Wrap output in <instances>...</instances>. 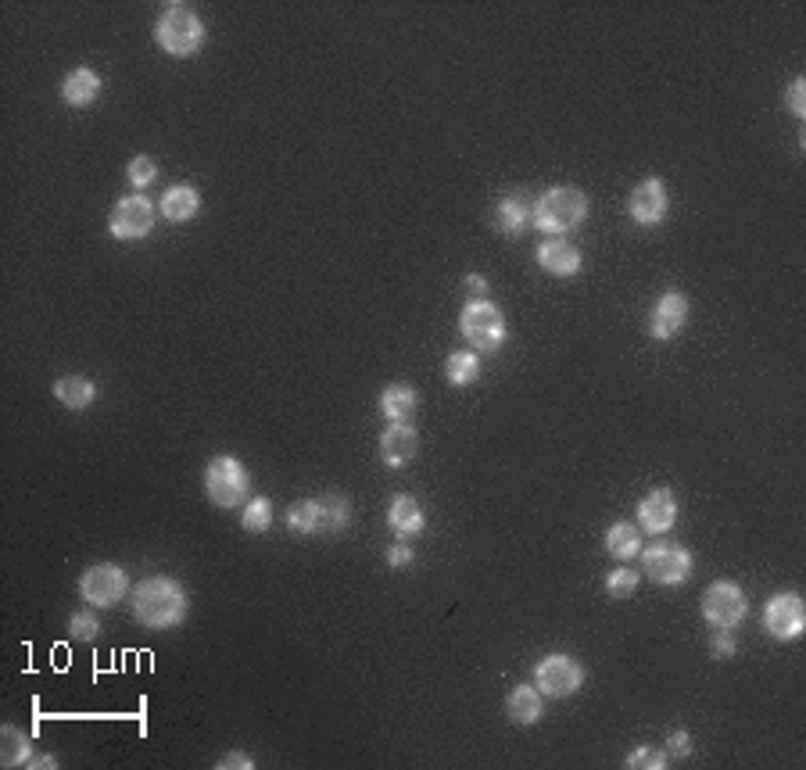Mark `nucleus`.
<instances>
[{
	"mask_svg": "<svg viewBox=\"0 0 806 770\" xmlns=\"http://www.w3.org/2000/svg\"><path fill=\"white\" fill-rule=\"evenodd\" d=\"M129 606L137 624L147 631H169L187 620V591L172 577H147L129 591Z\"/></svg>",
	"mask_w": 806,
	"mask_h": 770,
	"instance_id": "1",
	"label": "nucleus"
},
{
	"mask_svg": "<svg viewBox=\"0 0 806 770\" xmlns=\"http://www.w3.org/2000/svg\"><path fill=\"white\" fill-rule=\"evenodd\" d=\"M155 40L172 58H190L205 47V22L187 4H165L155 22Z\"/></svg>",
	"mask_w": 806,
	"mask_h": 770,
	"instance_id": "2",
	"label": "nucleus"
},
{
	"mask_svg": "<svg viewBox=\"0 0 806 770\" xmlns=\"http://www.w3.org/2000/svg\"><path fill=\"white\" fill-rule=\"evenodd\" d=\"M584 219H588V197L577 187H552L534 201L531 226H538L549 237H559V233H570L574 226H581Z\"/></svg>",
	"mask_w": 806,
	"mask_h": 770,
	"instance_id": "3",
	"label": "nucleus"
},
{
	"mask_svg": "<svg viewBox=\"0 0 806 770\" xmlns=\"http://www.w3.org/2000/svg\"><path fill=\"white\" fill-rule=\"evenodd\" d=\"M205 495L212 498L219 509L248 505L251 477H248V470H244V462L233 459V455H215L205 466Z\"/></svg>",
	"mask_w": 806,
	"mask_h": 770,
	"instance_id": "4",
	"label": "nucleus"
},
{
	"mask_svg": "<svg viewBox=\"0 0 806 770\" xmlns=\"http://www.w3.org/2000/svg\"><path fill=\"white\" fill-rule=\"evenodd\" d=\"M459 330H463V337L477 351H498L502 344H506V316L484 298L470 301V305L463 308Z\"/></svg>",
	"mask_w": 806,
	"mask_h": 770,
	"instance_id": "5",
	"label": "nucleus"
},
{
	"mask_svg": "<svg viewBox=\"0 0 806 770\" xmlns=\"http://www.w3.org/2000/svg\"><path fill=\"white\" fill-rule=\"evenodd\" d=\"M638 556H642L645 577L663 584V588L685 584L688 574H692V552L685 545H674V541H656V545L642 548Z\"/></svg>",
	"mask_w": 806,
	"mask_h": 770,
	"instance_id": "6",
	"label": "nucleus"
},
{
	"mask_svg": "<svg viewBox=\"0 0 806 770\" xmlns=\"http://www.w3.org/2000/svg\"><path fill=\"white\" fill-rule=\"evenodd\" d=\"M584 685V667L566 652H552V656L538 659L534 667V688L549 699H566Z\"/></svg>",
	"mask_w": 806,
	"mask_h": 770,
	"instance_id": "7",
	"label": "nucleus"
},
{
	"mask_svg": "<svg viewBox=\"0 0 806 770\" xmlns=\"http://www.w3.org/2000/svg\"><path fill=\"white\" fill-rule=\"evenodd\" d=\"M746 613H749V599L735 581H713L710 588L703 591V616L710 627H728V631H735V627L746 620Z\"/></svg>",
	"mask_w": 806,
	"mask_h": 770,
	"instance_id": "8",
	"label": "nucleus"
},
{
	"mask_svg": "<svg viewBox=\"0 0 806 770\" xmlns=\"http://www.w3.org/2000/svg\"><path fill=\"white\" fill-rule=\"evenodd\" d=\"M126 591H129L126 570L112 563H97L90 570H83V577H79V595L97 609L119 606L126 599Z\"/></svg>",
	"mask_w": 806,
	"mask_h": 770,
	"instance_id": "9",
	"label": "nucleus"
},
{
	"mask_svg": "<svg viewBox=\"0 0 806 770\" xmlns=\"http://www.w3.org/2000/svg\"><path fill=\"white\" fill-rule=\"evenodd\" d=\"M158 212L151 205L147 194H129L119 197V205L112 208V219H108V230H112L115 240H140L155 230Z\"/></svg>",
	"mask_w": 806,
	"mask_h": 770,
	"instance_id": "10",
	"label": "nucleus"
},
{
	"mask_svg": "<svg viewBox=\"0 0 806 770\" xmlns=\"http://www.w3.org/2000/svg\"><path fill=\"white\" fill-rule=\"evenodd\" d=\"M764 627L778 642H796L806 627V606L796 591H778L764 606Z\"/></svg>",
	"mask_w": 806,
	"mask_h": 770,
	"instance_id": "11",
	"label": "nucleus"
},
{
	"mask_svg": "<svg viewBox=\"0 0 806 770\" xmlns=\"http://www.w3.org/2000/svg\"><path fill=\"white\" fill-rule=\"evenodd\" d=\"M667 208H670L667 187H663V180H656V176L638 183V187L631 190V201H627V212H631V219H635L638 226L663 223V219H667Z\"/></svg>",
	"mask_w": 806,
	"mask_h": 770,
	"instance_id": "12",
	"label": "nucleus"
},
{
	"mask_svg": "<svg viewBox=\"0 0 806 770\" xmlns=\"http://www.w3.org/2000/svg\"><path fill=\"white\" fill-rule=\"evenodd\" d=\"M674 523H678V502H674V491L670 488L649 491L638 502V527L645 534H667Z\"/></svg>",
	"mask_w": 806,
	"mask_h": 770,
	"instance_id": "13",
	"label": "nucleus"
},
{
	"mask_svg": "<svg viewBox=\"0 0 806 770\" xmlns=\"http://www.w3.org/2000/svg\"><path fill=\"white\" fill-rule=\"evenodd\" d=\"M685 319H688V298L681 291H667L660 301H656V308H652L649 334L656 337V341H670V337L681 334Z\"/></svg>",
	"mask_w": 806,
	"mask_h": 770,
	"instance_id": "14",
	"label": "nucleus"
},
{
	"mask_svg": "<svg viewBox=\"0 0 806 770\" xmlns=\"http://www.w3.org/2000/svg\"><path fill=\"white\" fill-rule=\"evenodd\" d=\"M538 266L545 269L549 276H559V280H566V276H574V273H581V266H584V258H581V251L570 244V240H563V237H545L538 244Z\"/></svg>",
	"mask_w": 806,
	"mask_h": 770,
	"instance_id": "15",
	"label": "nucleus"
},
{
	"mask_svg": "<svg viewBox=\"0 0 806 770\" xmlns=\"http://www.w3.org/2000/svg\"><path fill=\"white\" fill-rule=\"evenodd\" d=\"M416 452H420V434L409 423H391L380 434V459L387 466H405V462L416 459Z\"/></svg>",
	"mask_w": 806,
	"mask_h": 770,
	"instance_id": "16",
	"label": "nucleus"
},
{
	"mask_svg": "<svg viewBox=\"0 0 806 770\" xmlns=\"http://www.w3.org/2000/svg\"><path fill=\"white\" fill-rule=\"evenodd\" d=\"M495 226L502 233H524L534 219V201L524 194V190H516V194H506L502 201L495 205Z\"/></svg>",
	"mask_w": 806,
	"mask_h": 770,
	"instance_id": "17",
	"label": "nucleus"
},
{
	"mask_svg": "<svg viewBox=\"0 0 806 770\" xmlns=\"http://www.w3.org/2000/svg\"><path fill=\"white\" fill-rule=\"evenodd\" d=\"M545 695L538 692L534 685H516L513 692L506 695V713L513 724H520V728H531V724H538L541 720V710H545Z\"/></svg>",
	"mask_w": 806,
	"mask_h": 770,
	"instance_id": "18",
	"label": "nucleus"
},
{
	"mask_svg": "<svg viewBox=\"0 0 806 770\" xmlns=\"http://www.w3.org/2000/svg\"><path fill=\"white\" fill-rule=\"evenodd\" d=\"M101 97V76L94 69H72L61 83V101L72 104V108H86V104H94Z\"/></svg>",
	"mask_w": 806,
	"mask_h": 770,
	"instance_id": "19",
	"label": "nucleus"
},
{
	"mask_svg": "<svg viewBox=\"0 0 806 770\" xmlns=\"http://www.w3.org/2000/svg\"><path fill=\"white\" fill-rule=\"evenodd\" d=\"M420 409V394L412 384H391L380 394V412H384L391 423H409V416H416Z\"/></svg>",
	"mask_w": 806,
	"mask_h": 770,
	"instance_id": "20",
	"label": "nucleus"
},
{
	"mask_svg": "<svg viewBox=\"0 0 806 770\" xmlns=\"http://www.w3.org/2000/svg\"><path fill=\"white\" fill-rule=\"evenodd\" d=\"M387 523L395 527L398 538H416L423 531V509L412 495H395L387 505Z\"/></svg>",
	"mask_w": 806,
	"mask_h": 770,
	"instance_id": "21",
	"label": "nucleus"
},
{
	"mask_svg": "<svg viewBox=\"0 0 806 770\" xmlns=\"http://www.w3.org/2000/svg\"><path fill=\"white\" fill-rule=\"evenodd\" d=\"M162 215L169 219V223H190L194 215H198L201 208V194L190 183H180V187H169L162 194Z\"/></svg>",
	"mask_w": 806,
	"mask_h": 770,
	"instance_id": "22",
	"label": "nucleus"
},
{
	"mask_svg": "<svg viewBox=\"0 0 806 770\" xmlns=\"http://www.w3.org/2000/svg\"><path fill=\"white\" fill-rule=\"evenodd\" d=\"M54 398H58L65 409H86V405H94L97 387H94V380H86V377H61L58 384H54Z\"/></svg>",
	"mask_w": 806,
	"mask_h": 770,
	"instance_id": "23",
	"label": "nucleus"
},
{
	"mask_svg": "<svg viewBox=\"0 0 806 770\" xmlns=\"http://www.w3.org/2000/svg\"><path fill=\"white\" fill-rule=\"evenodd\" d=\"M33 760V742L26 738V731H18L15 724H4L0 735V763L4 767H26Z\"/></svg>",
	"mask_w": 806,
	"mask_h": 770,
	"instance_id": "24",
	"label": "nucleus"
},
{
	"mask_svg": "<svg viewBox=\"0 0 806 770\" xmlns=\"http://www.w3.org/2000/svg\"><path fill=\"white\" fill-rule=\"evenodd\" d=\"M319 502V531L323 534H337L352 523V502L344 495H326L316 498Z\"/></svg>",
	"mask_w": 806,
	"mask_h": 770,
	"instance_id": "25",
	"label": "nucleus"
},
{
	"mask_svg": "<svg viewBox=\"0 0 806 770\" xmlns=\"http://www.w3.org/2000/svg\"><path fill=\"white\" fill-rule=\"evenodd\" d=\"M606 548L609 556L617 559H635L638 552H642V538H638V527L627 520H617L613 527L606 531Z\"/></svg>",
	"mask_w": 806,
	"mask_h": 770,
	"instance_id": "26",
	"label": "nucleus"
},
{
	"mask_svg": "<svg viewBox=\"0 0 806 770\" xmlns=\"http://www.w3.org/2000/svg\"><path fill=\"white\" fill-rule=\"evenodd\" d=\"M445 377L452 380L455 387H470L481 380V359L477 351H452L445 359Z\"/></svg>",
	"mask_w": 806,
	"mask_h": 770,
	"instance_id": "27",
	"label": "nucleus"
},
{
	"mask_svg": "<svg viewBox=\"0 0 806 770\" xmlns=\"http://www.w3.org/2000/svg\"><path fill=\"white\" fill-rule=\"evenodd\" d=\"M287 527L294 534H316L319 531V502L316 498H301V502L291 505L287 513Z\"/></svg>",
	"mask_w": 806,
	"mask_h": 770,
	"instance_id": "28",
	"label": "nucleus"
},
{
	"mask_svg": "<svg viewBox=\"0 0 806 770\" xmlns=\"http://www.w3.org/2000/svg\"><path fill=\"white\" fill-rule=\"evenodd\" d=\"M269 523H273V502H269V498H262V495L248 498V505H244V513H241V527H244V531L266 534Z\"/></svg>",
	"mask_w": 806,
	"mask_h": 770,
	"instance_id": "29",
	"label": "nucleus"
},
{
	"mask_svg": "<svg viewBox=\"0 0 806 770\" xmlns=\"http://www.w3.org/2000/svg\"><path fill=\"white\" fill-rule=\"evenodd\" d=\"M638 584H642V577H638L635 566H617V570L606 577V591L613 595V599H627V595H635Z\"/></svg>",
	"mask_w": 806,
	"mask_h": 770,
	"instance_id": "30",
	"label": "nucleus"
},
{
	"mask_svg": "<svg viewBox=\"0 0 806 770\" xmlns=\"http://www.w3.org/2000/svg\"><path fill=\"white\" fill-rule=\"evenodd\" d=\"M670 763L667 749H656V745H638V749H631V756H627V767L635 770H663Z\"/></svg>",
	"mask_w": 806,
	"mask_h": 770,
	"instance_id": "31",
	"label": "nucleus"
},
{
	"mask_svg": "<svg viewBox=\"0 0 806 770\" xmlns=\"http://www.w3.org/2000/svg\"><path fill=\"white\" fill-rule=\"evenodd\" d=\"M126 176H129V183L133 187H151V183L158 180V162L151 158V154H137L133 162H129V169H126Z\"/></svg>",
	"mask_w": 806,
	"mask_h": 770,
	"instance_id": "32",
	"label": "nucleus"
},
{
	"mask_svg": "<svg viewBox=\"0 0 806 770\" xmlns=\"http://www.w3.org/2000/svg\"><path fill=\"white\" fill-rule=\"evenodd\" d=\"M69 634L76 642H94L97 634H101V624H97L94 613H72L69 616Z\"/></svg>",
	"mask_w": 806,
	"mask_h": 770,
	"instance_id": "33",
	"label": "nucleus"
},
{
	"mask_svg": "<svg viewBox=\"0 0 806 770\" xmlns=\"http://www.w3.org/2000/svg\"><path fill=\"white\" fill-rule=\"evenodd\" d=\"M785 108H789L796 119H806V79H792L789 94H785Z\"/></svg>",
	"mask_w": 806,
	"mask_h": 770,
	"instance_id": "34",
	"label": "nucleus"
},
{
	"mask_svg": "<svg viewBox=\"0 0 806 770\" xmlns=\"http://www.w3.org/2000/svg\"><path fill=\"white\" fill-rule=\"evenodd\" d=\"M713 659H731L735 656V638L728 627H713Z\"/></svg>",
	"mask_w": 806,
	"mask_h": 770,
	"instance_id": "35",
	"label": "nucleus"
},
{
	"mask_svg": "<svg viewBox=\"0 0 806 770\" xmlns=\"http://www.w3.org/2000/svg\"><path fill=\"white\" fill-rule=\"evenodd\" d=\"M688 753H692V738H688V731H670L667 756H688Z\"/></svg>",
	"mask_w": 806,
	"mask_h": 770,
	"instance_id": "36",
	"label": "nucleus"
},
{
	"mask_svg": "<svg viewBox=\"0 0 806 770\" xmlns=\"http://www.w3.org/2000/svg\"><path fill=\"white\" fill-rule=\"evenodd\" d=\"M412 563V548L409 545H391L387 548V566H395V570H402V566Z\"/></svg>",
	"mask_w": 806,
	"mask_h": 770,
	"instance_id": "37",
	"label": "nucleus"
},
{
	"mask_svg": "<svg viewBox=\"0 0 806 770\" xmlns=\"http://www.w3.org/2000/svg\"><path fill=\"white\" fill-rule=\"evenodd\" d=\"M215 767H219V770H230V767L251 770V767H255V760H251V756H248V753H226V756H223V760L215 763Z\"/></svg>",
	"mask_w": 806,
	"mask_h": 770,
	"instance_id": "38",
	"label": "nucleus"
},
{
	"mask_svg": "<svg viewBox=\"0 0 806 770\" xmlns=\"http://www.w3.org/2000/svg\"><path fill=\"white\" fill-rule=\"evenodd\" d=\"M466 287H470L473 294H484L488 291V280H484V276H466Z\"/></svg>",
	"mask_w": 806,
	"mask_h": 770,
	"instance_id": "39",
	"label": "nucleus"
},
{
	"mask_svg": "<svg viewBox=\"0 0 806 770\" xmlns=\"http://www.w3.org/2000/svg\"><path fill=\"white\" fill-rule=\"evenodd\" d=\"M26 767H58V760H51V756H36V760H29Z\"/></svg>",
	"mask_w": 806,
	"mask_h": 770,
	"instance_id": "40",
	"label": "nucleus"
}]
</instances>
